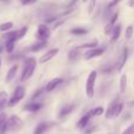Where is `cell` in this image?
<instances>
[{
	"label": "cell",
	"instance_id": "31",
	"mask_svg": "<svg viewBox=\"0 0 134 134\" xmlns=\"http://www.w3.org/2000/svg\"><path fill=\"white\" fill-rule=\"evenodd\" d=\"M27 31H28V28L26 27V26H23V27H21L20 30H18V40L23 39V38L26 35V33H27Z\"/></svg>",
	"mask_w": 134,
	"mask_h": 134
},
{
	"label": "cell",
	"instance_id": "8",
	"mask_svg": "<svg viewBox=\"0 0 134 134\" xmlns=\"http://www.w3.org/2000/svg\"><path fill=\"white\" fill-rule=\"evenodd\" d=\"M63 83H64L63 78H54L48 81V83H47L46 87H45V91H46V92H53L54 90H57V88L60 85H63Z\"/></svg>",
	"mask_w": 134,
	"mask_h": 134
},
{
	"label": "cell",
	"instance_id": "29",
	"mask_svg": "<svg viewBox=\"0 0 134 134\" xmlns=\"http://www.w3.org/2000/svg\"><path fill=\"white\" fill-rule=\"evenodd\" d=\"M122 1V0H111V1L108 2V5H107V7H106V9L107 11H111V9H113L114 7H116L120 2Z\"/></svg>",
	"mask_w": 134,
	"mask_h": 134
},
{
	"label": "cell",
	"instance_id": "10",
	"mask_svg": "<svg viewBox=\"0 0 134 134\" xmlns=\"http://www.w3.org/2000/svg\"><path fill=\"white\" fill-rule=\"evenodd\" d=\"M127 59H128V48L127 47H124L122 48V53L120 55V59H119L118 64H116V71L121 72L122 68L125 67L126 63H127Z\"/></svg>",
	"mask_w": 134,
	"mask_h": 134
},
{
	"label": "cell",
	"instance_id": "32",
	"mask_svg": "<svg viewBox=\"0 0 134 134\" xmlns=\"http://www.w3.org/2000/svg\"><path fill=\"white\" fill-rule=\"evenodd\" d=\"M95 5H97V0H91L90 1V5H88V13L92 14L93 11L95 8Z\"/></svg>",
	"mask_w": 134,
	"mask_h": 134
},
{
	"label": "cell",
	"instance_id": "15",
	"mask_svg": "<svg viewBox=\"0 0 134 134\" xmlns=\"http://www.w3.org/2000/svg\"><path fill=\"white\" fill-rule=\"evenodd\" d=\"M42 107V104L37 101H31L28 104H26L24 106V111H27V112H38L40 108Z\"/></svg>",
	"mask_w": 134,
	"mask_h": 134
},
{
	"label": "cell",
	"instance_id": "35",
	"mask_svg": "<svg viewBox=\"0 0 134 134\" xmlns=\"http://www.w3.org/2000/svg\"><path fill=\"white\" fill-rule=\"evenodd\" d=\"M21 1V4L23 5H32V4H34V2H37V0H20Z\"/></svg>",
	"mask_w": 134,
	"mask_h": 134
},
{
	"label": "cell",
	"instance_id": "18",
	"mask_svg": "<svg viewBox=\"0 0 134 134\" xmlns=\"http://www.w3.org/2000/svg\"><path fill=\"white\" fill-rule=\"evenodd\" d=\"M18 68H19V65L15 64V65H13L11 68L8 69V72H7V74H6V82H9V81H12L14 78H15Z\"/></svg>",
	"mask_w": 134,
	"mask_h": 134
},
{
	"label": "cell",
	"instance_id": "4",
	"mask_svg": "<svg viewBox=\"0 0 134 134\" xmlns=\"http://www.w3.org/2000/svg\"><path fill=\"white\" fill-rule=\"evenodd\" d=\"M23 126H24V121L21 120L19 116L11 115L8 119H7V128H8V131L15 132V131L21 130Z\"/></svg>",
	"mask_w": 134,
	"mask_h": 134
},
{
	"label": "cell",
	"instance_id": "14",
	"mask_svg": "<svg viewBox=\"0 0 134 134\" xmlns=\"http://www.w3.org/2000/svg\"><path fill=\"white\" fill-rule=\"evenodd\" d=\"M7 119H8L7 114L5 112H1L0 113V134H5L8 131V128H7Z\"/></svg>",
	"mask_w": 134,
	"mask_h": 134
},
{
	"label": "cell",
	"instance_id": "34",
	"mask_svg": "<svg viewBox=\"0 0 134 134\" xmlns=\"http://www.w3.org/2000/svg\"><path fill=\"white\" fill-rule=\"evenodd\" d=\"M44 91H45V90H44V88H40V90H39V91H38V92H35V93H34V94H33V95H32V99H33V100H35V99H37V98H39V97H40V95H41V93H42V92H44Z\"/></svg>",
	"mask_w": 134,
	"mask_h": 134
},
{
	"label": "cell",
	"instance_id": "22",
	"mask_svg": "<svg viewBox=\"0 0 134 134\" xmlns=\"http://www.w3.org/2000/svg\"><path fill=\"white\" fill-rule=\"evenodd\" d=\"M79 55H80V49L78 48V47H75V48L71 49L68 53V59L71 61H75L76 59L79 58Z\"/></svg>",
	"mask_w": 134,
	"mask_h": 134
},
{
	"label": "cell",
	"instance_id": "23",
	"mask_svg": "<svg viewBox=\"0 0 134 134\" xmlns=\"http://www.w3.org/2000/svg\"><path fill=\"white\" fill-rule=\"evenodd\" d=\"M71 33L74 35H78V37H80V35H85L88 33V30H86V28L83 27H74L71 30Z\"/></svg>",
	"mask_w": 134,
	"mask_h": 134
},
{
	"label": "cell",
	"instance_id": "13",
	"mask_svg": "<svg viewBox=\"0 0 134 134\" xmlns=\"http://www.w3.org/2000/svg\"><path fill=\"white\" fill-rule=\"evenodd\" d=\"M119 100H113L111 104L108 105L107 107L106 112H105V118L106 119H112L114 118V112H115V107H116V104H118Z\"/></svg>",
	"mask_w": 134,
	"mask_h": 134
},
{
	"label": "cell",
	"instance_id": "19",
	"mask_svg": "<svg viewBox=\"0 0 134 134\" xmlns=\"http://www.w3.org/2000/svg\"><path fill=\"white\" fill-rule=\"evenodd\" d=\"M46 46H47V40H38L35 44H33L32 46H31V51L39 52V51H41L42 48H45Z\"/></svg>",
	"mask_w": 134,
	"mask_h": 134
},
{
	"label": "cell",
	"instance_id": "11",
	"mask_svg": "<svg viewBox=\"0 0 134 134\" xmlns=\"http://www.w3.org/2000/svg\"><path fill=\"white\" fill-rule=\"evenodd\" d=\"M58 53H59V48H52V49H49V51H47L46 53H45L44 55H42L41 58H40L39 63H40V64H45V63H47V61L52 60V59H53Z\"/></svg>",
	"mask_w": 134,
	"mask_h": 134
},
{
	"label": "cell",
	"instance_id": "27",
	"mask_svg": "<svg viewBox=\"0 0 134 134\" xmlns=\"http://www.w3.org/2000/svg\"><path fill=\"white\" fill-rule=\"evenodd\" d=\"M126 87H127V75L126 74H122L120 79V91L121 93H124L126 91Z\"/></svg>",
	"mask_w": 134,
	"mask_h": 134
},
{
	"label": "cell",
	"instance_id": "9",
	"mask_svg": "<svg viewBox=\"0 0 134 134\" xmlns=\"http://www.w3.org/2000/svg\"><path fill=\"white\" fill-rule=\"evenodd\" d=\"M118 18H119V12L113 13V15L111 16V19L108 20V23H107L106 27H105V30H104L105 34H109V35H111V33H112V31H113L114 26L116 25V20H118Z\"/></svg>",
	"mask_w": 134,
	"mask_h": 134
},
{
	"label": "cell",
	"instance_id": "5",
	"mask_svg": "<svg viewBox=\"0 0 134 134\" xmlns=\"http://www.w3.org/2000/svg\"><path fill=\"white\" fill-rule=\"evenodd\" d=\"M49 35H51V31H49L48 26L46 24H40L37 30L38 40H47L49 38Z\"/></svg>",
	"mask_w": 134,
	"mask_h": 134
},
{
	"label": "cell",
	"instance_id": "36",
	"mask_svg": "<svg viewBox=\"0 0 134 134\" xmlns=\"http://www.w3.org/2000/svg\"><path fill=\"white\" fill-rule=\"evenodd\" d=\"M1 52H2V47H0V53H1Z\"/></svg>",
	"mask_w": 134,
	"mask_h": 134
},
{
	"label": "cell",
	"instance_id": "38",
	"mask_svg": "<svg viewBox=\"0 0 134 134\" xmlns=\"http://www.w3.org/2000/svg\"><path fill=\"white\" fill-rule=\"evenodd\" d=\"M82 1H83V2H86V1H88V0H82Z\"/></svg>",
	"mask_w": 134,
	"mask_h": 134
},
{
	"label": "cell",
	"instance_id": "28",
	"mask_svg": "<svg viewBox=\"0 0 134 134\" xmlns=\"http://www.w3.org/2000/svg\"><path fill=\"white\" fill-rule=\"evenodd\" d=\"M122 111H124V102L122 101H118L116 107H115V112H114V116H119Z\"/></svg>",
	"mask_w": 134,
	"mask_h": 134
},
{
	"label": "cell",
	"instance_id": "1",
	"mask_svg": "<svg viewBox=\"0 0 134 134\" xmlns=\"http://www.w3.org/2000/svg\"><path fill=\"white\" fill-rule=\"evenodd\" d=\"M35 68H37V60L32 57L26 59L21 72V81H27L28 79H31V76L34 74Z\"/></svg>",
	"mask_w": 134,
	"mask_h": 134
},
{
	"label": "cell",
	"instance_id": "33",
	"mask_svg": "<svg viewBox=\"0 0 134 134\" xmlns=\"http://www.w3.org/2000/svg\"><path fill=\"white\" fill-rule=\"evenodd\" d=\"M121 134H134V124L131 125V126H128V127L126 128Z\"/></svg>",
	"mask_w": 134,
	"mask_h": 134
},
{
	"label": "cell",
	"instance_id": "24",
	"mask_svg": "<svg viewBox=\"0 0 134 134\" xmlns=\"http://www.w3.org/2000/svg\"><path fill=\"white\" fill-rule=\"evenodd\" d=\"M94 47H98V41L97 40H93V41L87 42V44H82V45H80V46H78V48L79 49H83V48L91 49V48H94Z\"/></svg>",
	"mask_w": 134,
	"mask_h": 134
},
{
	"label": "cell",
	"instance_id": "3",
	"mask_svg": "<svg viewBox=\"0 0 134 134\" xmlns=\"http://www.w3.org/2000/svg\"><path fill=\"white\" fill-rule=\"evenodd\" d=\"M24 98H25V87H24V86H18V87H15V90L13 91V93H12L11 97H9L7 106L8 107L15 106Z\"/></svg>",
	"mask_w": 134,
	"mask_h": 134
},
{
	"label": "cell",
	"instance_id": "25",
	"mask_svg": "<svg viewBox=\"0 0 134 134\" xmlns=\"http://www.w3.org/2000/svg\"><path fill=\"white\" fill-rule=\"evenodd\" d=\"M12 28H13V23H11V21L0 24V32L6 33V32H8V31H11Z\"/></svg>",
	"mask_w": 134,
	"mask_h": 134
},
{
	"label": "cell",
	"instance_id": "21",
	"mask_svg": "<svg viewBox=\"0 0 134 134\" xmlns=\"http://www.w3.org/2000/svg\"><path fill=\"white\" fill-rule=\"evenodd\" d=\"M8 99H9V97L6 92H4V91L0 92V109L5 108V107L7 106V104H8Z\"/></svg>",
	"mask_w": 134,
	"mask_h": 134
},
{
	"label": "cell",
	"instance_id": "20",
	"mask_svg": "<svg viewBox=\"0 0 134 134\" xmlns=\"http://www.w3.org/2000/svg\"><path fill=\"white\" fill-rule=\"evenodd\" d=\"M104 113H105V109H104V107H101V106L94 107V108L90 109V111L87 112V114L91 116V118H93V116H100Z\"/></svg>",
	"mask_w": 134,
	"mask_h": 134
},
{
	"label": "cell",
	"instance_id": "30",
	"mask_svg": "<svg viewBox=\"0 0 134 134\" xmlns=\"http://www.w3.org/2000/svg\"><path fill=\"white\" fill-rule=\"evenodd\" d=\"M133 32H134L133 26H132V25L127 26V28H126V32H125V38H126V40H130L131 38L133 37Z\"/></svg>",
	"mask_w": 134,
	"mask_h": 134
},
{
	"label": "cell",
	"instance_id": "6",
	"mask_svg": "<svg viewBox=\"0 0 134 134\" xmlns=\"http://www.w3.org/2000/svg\"><path fill=\"white\" fill-rule=\"evenodd\" d=\"M105 53V48L104 47H94V48H91V49H87L83 54V58L86 60H91L93 58H98V57L102 55Z\"/></svg>",
	"mask_w": 134,
	"mask_h": 134
},
{
	"label": "cell",
	"instance_id": "17",
	"mask_svg": "<svg viewBox=\"0 0 134 134\" xmlns=\"http://www.w3.org/2000/svg\"><path fill=\"white\" fill-rule=\"evenodd\" d=\"M120 34H121V25L118 24V25L114 26L113 31L111 33V44H114V42L118 41L119 38H120Z\"/></svg>",
	"mask_w": 134,
	"mask_h": 134
},
{
	"label": "cell",
	"instance_id": "7",
	"mask_svg": "<svg viewBox=\"0 0 134 134\" xmlns=\"http://www.w3.org/2000/svg\"><path fill=\"white\" fill-rule=\"evenodd\" d=\"M54 126L53 122L51 121H42V122H39L37 126H35L34 131H33V134H45L49 128H52Z\"/></svg>",
	"mask_w": 134,
	"mask_h": 134
},
{
	"label": "cell",
	"instance_id": "26",
	"mask_svg": "<svg viewBox=\"0 0 134 134\" xmlns=\"http://www.w3.org/2000/svg\"><path fill=\"white\" fill-rule=\"evenodd\" d=\"M14 47H15V41L14 40H6L5 49H6L7 53H12L14 51Z\"/></svg>",
	"mask_w": 134,
	"mask_h": 134
},
{
	"label": "cell",
	"instance_id": "12",
	"mask_svg": "<svg viewBox=\"0 0 134 134\" xmlns=\"http://www.w3.org/2000/svg\"><path fill=\"white\" fill-rule=\"evenodd\" d=\"M90 121H91V116L86 113L85 115L81 116V118L79 119V121L76 122V128H78V130H85V128L88 127Z\"/></svg>",
	"mask_w": 134,
	"mask_h": 134
},
{
	"label": "cell",
	"instance_id": "2",
	"mask_svg": "<svg viewBox=\"0 0 134 134\" xmlns=\"http://www.w3.org/2000/svg\"><path fill=\"white\" fill-rule=\"evenodd\" d=\"M98 78V72L97 71H92L87 76L86 80V86H85V91H86V95L88 99H92L94 97L95 93V81Z\"/></svg>",
	"mask_w": 134,
	"mask_h": 134
},
{
	"label": "cell",
	"instance_id": "16",
	"mask_svg": "<svg viewBox=\"0 0 134 134\" xmlns=\"http://www.w3.org/2000/svg\"><path fill=\"white\" fill-rule=\"evenodd\" d=\"M74 108H75V106H74L73 104H68V105H65L64 107H61L60 112H59V118L63 119L65 118V116H67L68 114H71L72 112L74 111Z\"/></svg>",
	"mask_w": 134,
	"mask_h": 134
},
{
	"label": "cell",
	"instance_id": "37",
	"mask_svg": "<svg viewBox=\"0 0 134 134\" xmlns=\"http://www.w3.org/2000/svg\"><path fill=\"white\" fill-rule=\"evenodd\" d=\"M0 67H1V59H0Z\"/></svg>",
	"mask_w": 134,
	"mask_h": 134
}]
</instances>
